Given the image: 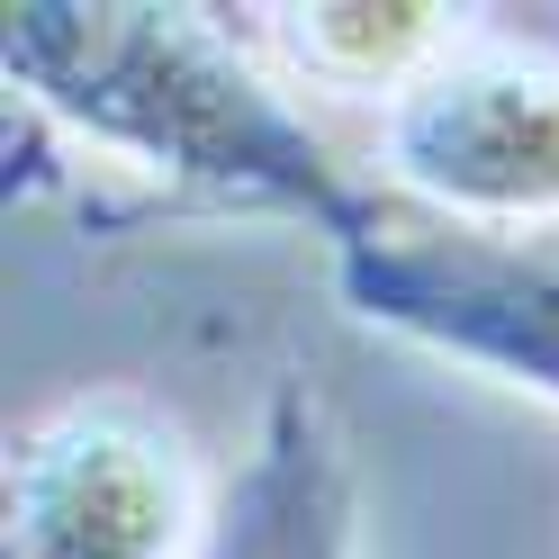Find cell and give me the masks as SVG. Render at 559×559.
<instances>
[{
  "label": "cell",
  "instance_id": "3",
  "mask_svg": "<svg viewBox=\"0 0 559 559\" xmlns=\"http://www.w3.org/2000/svg\"><path fill=\"white\" fill-rule=\"evenodd\" d=\"M207 523L190 433L135 389L27 415L0 469V559H199Z\"/></svg>",
  "mask_w": 559,
  "mask_h": 559
},
{
  "label": "cell",
  "instance_id": "2",
  "mask_svg": "<svg viewBox=\"0 0 559 559\" xmlns=\"http://www.w3.org/2000/svg\"><path fill=\"white\" fill-rule=\"evenodd\" d=\"M334 298L559 415V226H451L379 190L370 226L334 243Z\"/></svg>",
  "mask_w": 559,
  "mask_h": 559
},
{
  "label": "cell",
  "instance_id": "5",
  "mask_svg": "<svg viewBox=\"0 0 559 559\" xmlns=\"http://www.w3.org/2000/svg\"><path fill=\"white\" fill-rule=\"evenodd\" d=\"M199 559H361L353 442L307 379H289L262 406L235 478L217 487V523Z\"/></svg>",
  "mask_w": 559,
  "mask_h": 559
},
{
  "label": "cell",
  "instance_id": "1",
  "mask_svg": "<svg viewBox=\"0 0 559 559\" xmlns=\"http://www.w3.org/2000/svg\"><path fill=\"white\" fill-rule=\"evenodd\" d=\"M0 63L37 118L171 199L298 217L325 243L370 226L379 207V181L343 171L325 127L289 99V73H271L217 10L27 0L0 27Z\"/></svg>",
  "mask_w": 559,
  "mask_h": 559
},
{
  "label": "cell",
  "instance_id": "4",
  "mask_svg": "<svg viewBox=\"0 0 559 559\" xmlns=\"http://www.w3.org/2000/svg\"><path fill=\"white\" fill-rule=\"evenodd\" d=\"M379 190L451 226H559V55L469 27L379 118Z\"/></svg>",
  "mask_w": 559,
  "mask_h": 559
},
{
  "label": "cell",
  "instance_id": "6",
  "mask_svg": "<svg viewBox=\"0 0 559 559\" xmlns=\"http://www.w3.org/2000/svg\"><path fill=\"white\" fill-rule=\"evenodd\" d=\"M478 10H433V0H389V10H262V46L280 73L325 99H379V118L469 37Z\"/></svg>",
  "mask_w": 559,
  "mask_h": 559
}]
</instances>
